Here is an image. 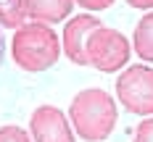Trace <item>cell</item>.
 <instances>
[{
  "instance_id": "6da1fadb",
  "label": "cell",
  "mask_w": 153,
  "mask_h": 142,
  "mask_svg": "<svg viewBox=\"0 0 153 142\" xmlns=\"http://www.w3.org/2000/svg\"><path fill=\"white\" fill-rule=\"evenodd\" d=\"M116 100L108 92L92 87L74 95L69 105V118L74 124V132L85 142H103L116 126Z\"/></svg>"
},
{
  "instance_id": "7a4b0ae2",
  "label": "cell",
  "mask_w": 153,
  "mask_h": 142,
  "mask_svg": "<svg viewBox=\"0 0 153 142\" xmlns=\"http://www.w3.org/2000/svg\"><path fill=\"white\" fill-rule=\"evenodd\" d=\"M11 55H13L19 68H24L29 74H37V71L50 68L58 61L61 45H58L56 32L48 24L32 21V24H24V26L16 29L13 42H11Z\"/></svg>"
},
{
  "instance_id": "3957f363",
  "label": "cell",
  "mask_w": 153,
  "mask_h": 142,
  "mask_svg": "<svg viewBox=\"0 0 153 142\" xmlns=\"http://www.w3.org/2000/svg\"><path fill=\"white\" fill-rule=\"evenodd\" d=\"M116 97L129 113L153 116V68L129 66L116 79Z\"/></svg>"
},
{
  "instance_id": "277c9868",
  "label": "cell",
  "mask_w": 153,
  "mask_h": 142,
  "mask_svg": "<svg viewBox=\"0 0 153 142\" xmlns=\"http://www.w3.org/2000/svg\"><path fill=\"white\" fill-rule=\"evenodd\" d=\"M129 42L122 32L108 29V26H98L87 40V61L90 66H95L98 71H119L122 66H127L129 61Z\"/></svg>"
},
{
  "instance_id": "5b68a950",
  "label": "cell",
  "mask_w": 153,
  "mask_h": 142,
  "mask_svg": "<svg viewBox=\"0 0 153 142\" xmlns=\"http://www.w3.org/2000/svg\"><path fill=\"white\" fill-rule=\"evenodd\" d=\"M32 137L34 142H74V132L66 121L63 110L56 105H40L32 113Z\"/></svg>"
},
{
  "instance_id": "8992f818",
  "label": "cell",
  "mask_w": 153,
  "mask_h": 142,
  "mask_svg": "<svg viewBox=\"0 0 153 142\" xmlns=\"http://www.w3.org/2000/svg\"><path fill=\"white\" fill-rule=\"evenodd\" d=\"M98 26H103V24L90 13L74 16L66 24V29H63V53H66V58L71 63L90 66V61H87V40H90V34Z\"/></svg>"
},
{
  "instance_id": "52a82bcc",
  "label": "cell",
  "mask_w": 153,
  "mask_h": 142,
  "mask_svg": "<svg viewBox=\"0 0 153 142\" xmlns=\"http://www.w3.org/2000/svg\"><path fill=\"white\" fill-rule=\"evenodd\" d=\"M71 5L74 0H27V16L40 24H56L71 13Z\"/></svg>"
},
{
  "instance_id": "ba28073f",
  "label": "cell",
  "mask_w": 153,
  "mask_h": 142,
  "mask_svg": "<svg viewBox=\"0 0 153 142\" xmlns=\"http://www.w3.org/2000/svg\"><path fill=\"white\" fill-rule=\"evenodd\" d=\"M132 42H135V50H137L140 58H145V61L153 63V11L140 18Z\"/></svg>"
},
{
  "instance_id": "9c48e42d",
  "label": "cell",
  "mask_w": 153,
  "mask_h": 142,
  "mask_svg": "<svg viewBox=\"0 0 153 142\" xmlns=\"http://www.w3.org/2000/svg\"><path fill=\"white\" fill-rule=\"evenodd\" d=\"M27 16V0H0V24L3 26H11V29H19L24 26Z\"/></svg>"
},
{
  "instance_id": "30bf717a",
  "label": "cell",
  "mask_w": 153,
  "mask_h": 142,
  "mask_svg": "<svg viewBox=\"0 0 153 142\" xmlns=\"http://www.w3.org/2000/svg\"><path fill=\"white\" fill-rule=\"evenodd\" d=\"M0 142H32V140L21 126H3L0 129Z\"/></svg>"
},
{
  "instance_id": "8fae6325",
  "label": "cell",
  "mask_w": 153,
  "mask_h": 142,
  "mask_svg": "<svg viewBox=\"0 0 153 142\" xmlns=\"http://www.w3.org/2000/svg\"><path fill=\"white\" fill-rule=\"evenodd\" d=\"M132 142H153V116H151V118H145V121L135 129Z\"/></svg>"
},
{
  "instance_id": "7c38bea8",
  "label": "cell",
  "mask_w": 153,
  "mask_h": 142,
  "mask_svg": "<svg viewBox=\"0 0 153 142\" xmlns=\"http://www.w3.org/2000/svg\"><path fill=\"white\" fill-rule=\"evenodd\" d=\"M82 8H87V11H103V8H111V3L114 0H76Z\"/></svg>"
},
{
  "instance_id": "4fadbf2b",
  "label": "cell",
  "mask_w": 153,
  "mask_h": 142,
  "mask_svg": "<svg viewBox=\"0 0 153 142\" xmlns=\"http://www.w3.org/2000/svg\"><path fill=\"white\" fill-rule=\"evenodd\" d=\"M132 8H153V0H127Z\"/></svg>"
},
{
  "instance_id": "5bb4252c",
  "label": "cell",
  "mask_w": 153,
  "mask_h": 142,
  "mask_svg": "<svg viewBox=\"0 0 153 142\" xmlns=\"http://www.w3.org/2000/svg\"><path fill=\"white\" fill-rule=\"evenodd\" d=\"M3 53H5V40H3V29H0V63H3Z\"/></svg>"
}]
</instances>
